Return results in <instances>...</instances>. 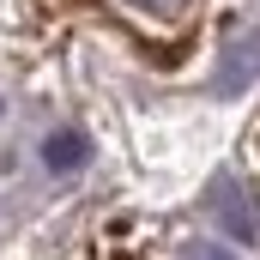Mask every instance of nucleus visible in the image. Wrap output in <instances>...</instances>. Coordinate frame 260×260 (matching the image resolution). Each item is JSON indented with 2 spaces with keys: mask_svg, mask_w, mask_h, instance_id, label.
<instances>
[{
  "mask_svg": "<svg viewBox=\"0 0 260 260\" xmlns=\"http://www.w3.org/2000/svg\"><path fill=\"white\" fill-rule=\"evenodd\" d=\"M260 79V24H248V30H236L230 43H224V61H218V91L224 97H236V91H248Z\"/></svg>",
  "mask_w": 260,
  "mask_h": 260,
  "instance_id": "obj_2",
  "label": "nucleus"
},
{
  "mask_svg": "<svg viewBox=\"0 0 260 260\" xmlns=\"http://www.w3.org/2000/svg\"><path fill=\"white\" fill-rule=\"evenodd\" d=\"M182 260H236V254H230V248H218V242H188Z\"/></svg>",
  "mask_w": 260,
  "mask_h": 260,
  "instance_id": "obj_4",
  "label": "nucleus"
},
{
  "mask_svg": "<svg viewBox=\"0 0 260 260\" xmlns=\"http://www.w3.org/2000/svg\"><path fill=\"white\" fill-rule=\"evenodd\" d=\"M206 200H212V218L230 230V242H260V206L236 176H218Z\"/></svg>",
  "mask_w": 260,
  "mask_h": 260,
  "instance_id": "obj_1",
  "label": "nucleus"
},
{
  "mask_svg": "<svg viewBox=\"0 0 260 260\" xmlns=\"http://www.w3.org/2000/svg\"><path fill=\"white\" fill-rule=\"evenodd\" d=\"M85 164H91V139L79 127H55L43 139V170H49V176H79Z\"/></svg>",
  "mask_w": 260,
  "mask_h": 260,
  "instance_id": "obj_3",
  "label": "nucleus"
}]
</instances>
